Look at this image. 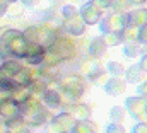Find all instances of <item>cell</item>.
I'll use <instances>...</instances> for the list:
<instances>
[{
    "mask_svg": "<svg viewBox=\"0 0 147 133\" xmlns=\"http://www.w3.org/2000/svg\"><path fill=\"white\" fill-rule=\"evenodd\" d=\"M74 120L70 114H62V116H58L57 120H55V128H57V132L58 133H65V132H72L74 128Z\"/></svg>",
    "mask_w": 147,
    "mask_h": 133,
    "instance_id": "obj_1",
    "label": "cell"
},
{
    "mask_svg": "<svg viewBox=\"0 0 147 133\" xmlns=\"http://www.w3.org/2000/svg\"><path fill=\"white\" fill-rule=\"evenodd\" d=\"M0 70H2V72L5 73V77H7V75H16V73H19L22 68H21V63H19V62L10 60V62H5Z\"/></svg>",
    "mask_w": 147,
    "mask_h": 133,
    "instance_id": "obj_2",
    "label": "cell"
},
{
    "mask_svg": "<svg viewBox=\"0 0 147 133\" xmlns=\"http://www.w3.org/2000/svg\"><path fill=\"white\" fill-rule=\"evenodd\" d=\"M127 77H128V80H130V82H139V80L142 79V66L134 65L132 68H128Z\"/></svg>",
    "mask_w": 147,
    "mask_h": 133,
    "instance_id": "obj_3",
    "label": "cell"
},
{
    "mask_svg": "<svg viewBox=\"0 0 147 133\" xmlns=\"http://www.w3.org/2000/svg\"><path fill=\"white\" fill-rule=\"evenodd\" d=\"M72 133H94V128H92L87 121H80V123L74 125Z\"/></svg>",
    "mask_w": 147,
    "mask_h": 133,
    "instance_id": "obj_4",
    "label": "cell"
},
{
    "mask_svg": "<svg viewBox=\"0 0 147 133\" xmlns=\"http://www.w3.org/2000/svg\"><path fill=\"white\" fill-rule=\"evenodd\" d=\"M123 87H125V85H123V82H121L120 79H111V82L108 84L106 89H108V92H115V94H116V92H121Z\"/></svg>",
    "mask_w": 147,
    "mask_h": 133,
    "instance_id": "obj_5",
    "label": "cell"
},
{
    "mask_svg": "<svg viewBox=\"0 0 147 133\" xmlns=\"http://www.w3.org/2000/svg\"><path fill=\"white\" fill-rule=\"evenodd\" d=\"M45 99L50 106H57V104H60V94H57L53 91H48V92H45Z\"/></svg>",
    "mask_w": 147,
    "mask_h": 133,
    "instance_id": "obj_6",
    "label": "cell"
},
{
    "mask_svg": "<svg viewBox=\"0 0 147 133\" xmlns=\"http://www.w3.org/2000/svg\"><path fill=\"white\" fill-rule=\"evenodd\" d=\"M82 24H84L82 21L75 19V26H74V22L70 21V22H69V31H70V33H74V34H80L82 31H84V26H82Z\"/></svg>",
    "mask_w": 147,
    "mask_h": 133,
    "instance_id": "obj_7",
    "label": "cell"
},
{
    "mask_svg": "<svg viewBox=\"0 0 147 133\" xmlns=\"http://www.w3.org/2000/svg\"><path fill=\"white\" fill-rule=\"evenodd\" d=\"M123 114H125V113H123V109H121V107H113V109H111V113H110L113 123H115V121H116V123H118V121H121V120H123Z\"/></svg>",
    "mask_w": 147,
    "mask_h": 133,
    "instance_id": "obj_8",
    "label": "cell"
},
{
    "mask_svg": "<svg viewBox=\"0 0 147 133\" xmlns=\"http://www.w3.org/2000/svg\"><path fill=\"white\" fill-rule=\"evenodd\" d=\"M106 133H125V128H123V126H120L118 123H113V125L108 126Z\"/></svg>",
    "mask_w": 147,
    "mask_h": 133,
    "instance_id": "obj_9",
    "label": "cell"
},
{
    "mask_svg": "<svg viewBox=\"0 0 147 133\" xmlns=\"http://www.w3.org/2000/svg\"><path fill=\"white\" fill-rule=\"evenodd\" d=\"M108 66H110V72H111V73H121V72H123V68H121V65H120L118 62H111Z\"/></svg>",
    "mask_w": 147,
    "mask_h": 133,
    "instance_id": "obj_10",
    "label": "cell"
},
{
    "mask_svg": "<svg viewBox=\"0 0 147 133\" xmlns=\"http://www.w3.org/2000/svg\"><path fill=\"white\" fill-rule=\"evenodd\" d=\"M120 43V38L116 34H108V41H105V44H118Z\"/></svg>",
    "mask_w": 147,
    "mask_h": 133,
    "instance_id": "obj_11",
    "label": "cell"
},
{
    "mask_svg": "<svg viewBox=\"0 0 147 133\" xmlns=\"http://www.w3.org/2000/svg\"><path fill=\"white\" fill-rule=\"evenodd\" d=\"M134 133H147V125H142V123H139V125L134 128Z\"/></svg>",
    "mask_w": 147,
    "mask_h": 133,
    "instance_id": "obj_12",
    "label": "cell"
},
{
    "mask_svg": "<svg viewBox=\"0 0 147 133\" xmlns=\"http://www.w3.org/2000/svg\"><path fill=\"white\" fill-rule=\"evenodd\" d=\"M75 12H77V10H75V9H72V7H65V12H63V15L69 19V17L75 15Z\"/></svg>",
    "mask_w": 147,
    "mask_h": 133,
    "instance_id": "obj_13",
    "label": "cell"
},
{
    "mask_svg": "<svg viewBox=\"0 0 147 133\" xmlns=\"http://www.w3.org/2000/svg\"><path fill=\"white\" fill-rule=\"evenodd\" d=\"M17 133H31V132H29L28 128H19V130H17Z\"/></svg>",
    "mask_w": 147,
    "mask_h": 133,
    "instance_id": "obj_14",
    "label": "cell"
},
{
    "mask_svg": "<svg viewBox=\"0 0 147 133\" xmlns=\"http://www.w3.org/2000/svg\"><path fill=\"white\" fill-rule=\"evenodd\" d=\"M144 68H146V70H147V56H146V58H144Z\"/></svg>",
    "mask_w": 147,
    "mask_h": 133,
    "instance_id": "obj_15",
    "label": "cell"
}]
</instances>
